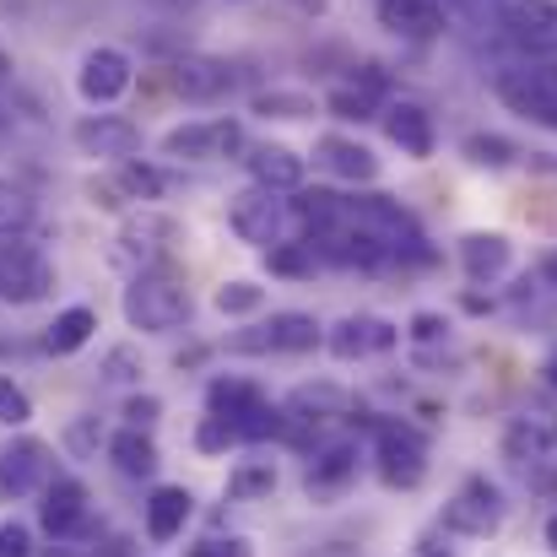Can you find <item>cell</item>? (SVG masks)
<instances>
[{
	"instance_id": "32",
	"label": "cell",
	"mask_w": 557,
	"mask_h": 557,
	"mask_svg": "<svg viewBox=\"0 0 557 557\" xmlns=\"http://www.w3.org/2000/svg\"><path fill=\"white\" fill-rule=\"evenodd\" d=\"M271 487H276V466H271V460L244 466V471L227 476V493H233V498H255V493H271Z\"/></svg>"
},
{
	"instance_id": "19",
	"label": "cell",
	"mask_w": 557,
	"mask_h": 557,
	"mask_svg": "<svg viewBox=\"0 0 557 557\" xmlns=\"http://www.w3.org/2000/svg\"><path fill=\"white\" fill-rule=\"evenodd\" d=\"M509 255H515V244H509L504 233H466V238H460V265H466L471 282L504 276V271H509Z\"/></svg>"
},
{
	"instance_id": "21",
	"label": "cell",
	"mask_w": 557,
	"mask_h": 557,
	"mask_svg": "<svg viewBox=\"0 0 557 557\" xmlns=\"http://www.w3.org/2000/svg\"><path fill=\"white\" fill-rule=\"evenodd\" d=\"M249 174H255V185H265V189H298L304 185V158L293 147L265 141V147L249 152Z\"/></svg>"
},
{
	"instance_id": "48",
	"label": "cell",
	"mask_w": 557,
	"mask_h": 557,
	"mask_svg": "<svg viewBox=\"0 0 557 557\" xmlns=\"http://www.w3.org/2000/svg\"><path fill=\"white\" fill-rule=\"evenodd\" d=\"M547 547H553V553H557V515H553V520H547Z\"/></svg>"
},
{
	"instance_id": "27",
	"label": "cell",
	"mask_w": 557,
	"mask_h": 557,
	"mask_svg": "<svg viewBox=\"0 0 557 557\" xmlns=\"http://www.w3.org/2000/svg\"><path fill=\"white\" fill-rule=\"evenodd\" d=\"M265 265L276 271V276H314V265H320V249L314 244H271L265 249Z\"/></svg>"
},
{
	"instance_id": "12",
	"label": "cell",
	"mask_w": 557,
	"mask_h": 557,
	"mask_svg": "<svg viewBox=\"0 0 557 557\" xmlns=\"http://www.w3.org/2000/svg\"><path fill=\"white\" fill-rule=\"evenodd\" d=\"M125 87H131V60L120 49H92L76 71V92L87 103H114Z\"/></svg>"
},
{
	"instance_id": "28",
	"label": "cell",
	"mask_w": 557,
	"mask_h": 557,
	"mask_svg": "<svg viewBox=\"0 0 557 557\" xmlns=\"http://www.w3.org/2000/svg\"><path fill=\"white\" fill-rule=\"evenodd\" d=\"M120 185L131 189V200H158L163 189H169V174L163 169H147V163H120Z\"/></svg>"
},
{
	"instance_id": "29",
	"label": "cell",
	"mask_w": 557,
	"mask_h": 557,
	"mask_svg": "<svg viewBox=\"0 0 557 557\" xmlns=\"http://www.w3.org/2000/svg\"><path fill=\"white\" fill-rule=\"evenodd\" d=\"M460 152H466L476 169H509V163L520 158L504 136H466V147H460Z\"/></svg>"
},
{
	"instance_id": "47",
	"label": "cell",
	"mask_w": 557,
	"mask_h": 557,
	"mask_svg": "<svg viewBox=\"0 0 557 557\" xmlns=\"http://www.w3.org/2000/svg\"><path fill=\"white\" fill-rule=\"evenodd\" d=\"M542 276H547V282L557 287V255H547V260H542Z\"/></svg>"
},
{
	"instance_id": "24",
	"label": "cell",
	"mask_w": 557,
	"mask_h": 557,
	"mask_svg": "<svg viewBox=\"0 0 557 557\" xmlns=\"http://www.w3.org/2000/svg\"><path fill=\"white\" fill-rule=\"evenodd\" d=\"M92 331H98V314H92V309H65V314H54V325L44 331V347H49L54 358H71V352H82V347L92 342Z\"/></svg>"
},
{
	"instance_id": "45",
	"label": "cell",
	"mask_w": 557,
	"mask_h": 557,
	"mask_svg": "<svg viewBox=\"0 0 557 557\" xmlns=\"http://www.w3.org/2000/svg\"><path fill=\"white\" fill-rule=\"evenodd\" d=\"M417 557H449V553H438V542H428V536H422V542H417Z\"/></svg>"
},
{
	"instance_id": "30",
	"label": "cell",
	"mask_w": 557,
	"mask_h": 557,
	"mask_svg": "<svg viewBox=\"0 0 557 557\" xmlns=\"http://www.w3.org/2000/svg\"><path fill=\"white\" fill-rule=\"evenodd\" d=\"M211 304H216V314H255L265 304V287H255V282H222Z\"/></svg>"
},
{
	"instance_id": "23",
	"label": "cell",
	"mask_w": 557,
	"mask_h": 557,
	"mask_svg": "<svg viewBox=\"0 0 557 557\" xmlns=\"http://www.w3.org/2000/svg\"><path fill=\"white\" fill-rule=\"evenodd\" d=\"M189 509H195V498H189L185 487H158L152 504H147V536L152 542H174L185 531Z\"/></svg>"
},
{
	"instance_id": "39",
	"label": "cell",
	"mask_w": 557,
	"mask_h": 557,
	"mask_svg": "<svg viewBox=\"0 0 557 557\" xmlns=\"http://www.w3.org/2000/svg\"><path fill=\"white\" fill-rule=\"evenodd\" d=\"M158 411H163L158 395H136V400H125V422H131V428H152Z\"/></svg>"
},
{
	"instance_id": "7",
	"label": "cell",
	"mask_w": 557,
	"mask_h": 557,
	"mask_svg": "<svg viewBox=\"0 0 557 557\" xmlns=\"http://www.w3.org/2000/svg\"><path fill=\"white\" fill-rule=\"evenodd\" d=\"M282 189H244V195H233V206H227V222H233V233L244 238V244H276V233H282V200H276Z\"/></svg>"
},
{
	"instance_id": "4",
	"label": "cell",
	"mask_w": 557,
	"mask_h": 557,
	"mask_svg": "<svg viewBox=\"0 0 557 557\" xmlns=\"http://www.w3.org/2000/svg\"><path fill=\"white\" fill-rule=\"evenodd\" d=\"M163 152H169V158H185V163H216V158H233V152H244V125H238V120L180 125V131L163 136Z\"/></svg>"
},
{
	"instance_id": "15",
	"label": "cell",
	"mask_w": 557,
	"mask_h": 557,
	"mask_svg": "<svg viewBox=\"0 0 557 557\" xmlns=\"http://www.w3.org/2000/svg\"><path fill=\"white\" fill-rule=\"evenodd\" d=\"M498 22L525 38V44H553L557 38V0H498Z\"/></svg>"
},
{
	"instance_id": "8",
	"label": "cell",
	"mask_w": 557,
	"mask_h": 557,
	"mask_svg": "<svg viewBox=\"0 0 557 557\" xmlns=\"http://www.w3.org/2000/svg\"><path fill=\"white\" fill-rule=\"evenodd\" d=\"M180 238V227L169 222V216H158V211H141V216H131L125 227H120V238H114V260L120 265H152V260H163V249Z\"/></svg>"
},
{
	"instance_id": "49",
	"label": "cell",
	"mask_w": 557,
	"mask_h": 557,
	"mask_svg": "<svg viewBox=\"0 0 557 557\" xmlns=\"http://www.w3.org/2000/svg\"><path fill=\"white\" fill-rule=\"evenodd\" d=\"M0 76H5V54H0Z\"/></svg>"
},
{
	"instance_id": "18",
	"label": "cell",
	"mask_w": 557,
	"mask_h": 557,
	"mask_svg": "<svg viewBox=\"0 0 557 557\" xmlns=\"http://www.w3.org/2000/svg\"><path fill=\"white\" fill-rule=\"evenodd\" d=\"M384 136L406 152V158H428L433 152V120L417 103H389L384 109Z\"/></svg>"
},
{
	"instance_id": "26",
	"label": "cell",
	"mask_w": 557,
	"mask_h": 557,
	"mask_svg": "<svg viewBox=\"0 0 557 557\" xmlns=\"http://www.w3.org/2000/svg\"><path fill=\"white\" fill-rule=\"evenodd\" d=\"M109 455H114V466H120L125 476H152V471H158V449H152L147 428H125V433L109 444Z\"/></svg>"
},
{
	"instance_id": "43",
	"label": "cell",
	"mask_w": 557,
	"mask_h": 557,
	"mask_svg": "<svg viewBox=\"0 0 557 557\" xmlns=\"http://www.w3.org/2000/svg\"><path fill=\"white\" fill-rule=\"evenodd\" d=\"M444 331H449V325H444L438 314H417V320H411V336H417V342H438Z\"/></svg>"
},
{
	"instance_id": "44",
	"label": "cell",
	"mask_w": 557,
	"mask_h": 557,
	"mask_svg": "<svg viewBox=\"0 0 557 557\" xmlns=\"http://www.w3.org/2000/svg\"><path fill=\"white\" fill-rule=\"evenodd\" d=\"M71 444H76V449H87V444H92V428H87V422H76V428H71Z\"/></svg>"
},
{
	"instance_id": "3",
	"label": "cell",
	"mask_w": 557,
	"mask_h": 557,
	"mask_svg": "<svg viewBox=\"0 0 557 557\" xmlns=\"http://www.w3.org/2000/svg\"><path fill=\"white\" fill-rule=\"evenodd\" d=\"M373 433H379V476L389 487H417L428 476V444H422V433L406 428V422H379Z\"/></svg>"
},
{
	"instance_id": "37",
	"label": "cell",
	"mask_w": 557,
	"mask_h": 557,
	"mask_svg": "<svg viewBox=\"0 0 557 557\" xmlns=\"http://www.w3.org/2000/svg\"><path fill=\"white\" fill-rule=\"evenodd\" d=\"M87 195H92V206H103V211H125V206H131V189L120 185V180H92Z\"/></svg>"
},
{
	"instance_id": "41",
	"label": "cell",
	"mask_w": 557,
	"mask_h": 557,
	"mask_svg": "<svg viewBox=\"0 0 557 557\" xmlns=\"http://www.w3.org/2000/svg\"><path fill=\"white\" fill-rule=\"evenodd\" d=\"M227 352H271V336H265V325H255V331H238V336H227Z\"/></svg>"
},
{
	"instance_id": "34",
	"label": "cell",
	"mask_w": 557,
	"mask_h": 557,
	"mask_svg": "<svg viewBox=\"0 0 557 557\" xmlns=\"http://www.w3.org/2000/svg\"><path fill=\"white\" fill-rule=\"evenodd\" d=\"M27 417H33V400L0 373V428H22Z\"/></svg>"
},
{
	"instance_id": "16",
	"label": "cell",
	"mask_w": 557,
	"mask_h": 557,
	"mask_svg": "<svg viewBox=\"0 0 557 557\" xmlns=\"http://www.w3.org/2000/svg\"><path fill=\"white\" fill-rule=\"evenodd\" d=\"M44 531L49 536H76L82 531V520H87V487L82 482H71V476H60L49 493H44Z\"/></svg>"
},
{
	"instance_id": "20",
	"label": "cell",
	"mask_w": 557,
	"mask_h": 557,
	"mask_svg": "<svg viewBox=\"0 0 557 557\" xmlns=\"http://www.w3.org/2000/svg\"><path fill=\"white\" fill-rule=\"evenodd\" d=\"M358 476V444H331V449H320L314 460H309V493L314 498H336L347 482Z\"/></svg>"
},
{
	"instance_id": "17",
	"label": "cell",
	"mask_w": 557,
	"mask_h": 557,
	"mask_svg": "<svg viewBox=\"0 0 557 557\" xmlns=\"http://www.w3.org/2000/svg\"><path fill=\"white\" fill-rule=\"evenodd\" d=\"M379 22L400 38H438L444 33L438 0H379Z\"/></svg>"
},
{
	"instance_id": "46",
	"label": "cell",
	"mask_w": 557,
	"mask_h": 557,
	"mask_svg": "<svg viewBox=\"0 0 557 557\" xmlns=\"http://www.w3.org/2000/svg\"><path fill=\"white\" fill-rule=\"evenodd\" d=\"M542 373H547V384H553V389H557V347H553V358L542 363Z\"/></svg>"
},
{
	"instance_id": "11",
	"label": "cell",
	"mask_w": 557,
	"mask_h": 557,
	"mask_svg": "<svg viewBox=\"0 0 557 557\" xmlns=\"http://www.w3.org/2000/svg\"><path fill=\"white\" fill-rule=\"evenodd\" d=\"M400 342V331L389 325V320H373V314H352V320H342L331 336H325V347L342 358V363H358V358H373V352H389Z\"/></svg>"
},
{
	"instance_id": "40",
	"label": "cell",
	"mask_w": 557,
	"mask_h": 557,
	"mask_svg": "<svg viewBox=\"0 0 557 557\" xmlns=\"http://www.w3.org/2000/svg\"><path fill=\"white\" fill-rule=\"evenodd\" d=\"M0 557H33V536H27V525H0Z\"/></svg>"
},
{
	"instance_id": "2",
	"label": "cell",
	"mask_w": 557,
	"mask_h": 557,
	"mask_svg": "<svg viewBox=\"0 0 557 557\" xmlns=\"http://www.w3.org/2000/svg\"><path fill=\"white\" fill-rule=\"evenodd\" d=\"M54 287V265L27 238H0V298L5 304H38Z\"/></svg>"
},
{
	"instance_id": "42",
	"label": "cell",
	"mask_w": 557,
	"mask_h": 557,
	"mask_svg": "<svg viewBox=\"0 0 557 557\" xmlns=\"http://www.w3.org/2000/svg\"><path fill=\"white\" fill-rule=\"evenodd\" d=\"M189 557H249V542H238V536H227V542H200V547H189Z\"/></svg>"
},
{
	"instance_id": "22",
	"label": "cell",
	"mask_w": 557,
	"mask_h": 557,
	"mask_svg": "<svg viewBox=\"0 0 557 557\" xmlns=\"http://www.w3.org/2000/svg\"><path fill=\"white\" fill-rule=\"evenodd\" d=\"M265 336H271V352H314V347L325 342L320 320H314V314H298V309L271 314V320H265Z\"/></svg>"
},
{
	"instance_id": "33",
	"label": "cell",
	"mask_w": 557,
	"mask_h": 557,
	"mask_svg": "<svg viewBox=\"0 0 557 557\" xmlns=\"http://www.w3.org/2000/svg\"><path fill=\"white\" fill-rule=\"evenodd\" d=\"M336 120H373V92H352V87H342V92H331V103H325Z\"/></svg>"
},
{
	"instance_id": "25",
	"label": "cell",
	"mask_w": 557,
	"mask_h": 557,
	"mask_svg": "<svg viewBox=\"0 0 557 557\" xmlns=\"http://www.w3.org/2000/svg\"><path fill=\"white\" fill-rule=\"evenodd\" d=\"M265 395L255 389V384H244V379H211V389H206V406H211V417H227L233 428L260 406Z\"/></svg>"
},
{
	"instance_id": "13",
	"label": "cell",
	"mask_w": 557,
	"mask_h": 557,
	"mask_svg": "<svg viewBox=\"0 0 557 557\" xmlns=\"http://www.w3.org/2000/svg\"><path fill=\"white\" fill-rule=\"evenodd\" d=\"M44 482H49V444L22 438V444H11V449L0 455V493L22 498V493H33V487H44Z\"/></svg>"
},
{
	"instance_id": "5",
	"label": "cell",
	"mask_w": 557,
	"mask_h": 557,
	"mask_svg": "<svg viewBox=\"0 0 557 557\" xmlns=\"http://www.w3.org/2000/svg\"><path fill=\"white\" fill-rule=\"evenodd\" d=\"M233 65L227 60H211V54H185L169 65V87L185 98V103H222L233 92Z\"/></svg>"
},
{
	"instance_id": "9",
	"label": "cell",
	"mask_w": 557,
	"mask_h": 557,
	"mask_svg": "<svg viewBox=\"0 0 557 557\" xmlns=\"http://www.w3.org/2000/svg\"><path fill=\"white\" fill-rule=\"evenodd\" d=\"M498 520H504V498H498V487L482 482V476H471V482L460 487V498L444 509V525L460 531V536H493Z\"/></svg>"
},
{
	"instance_id": "31",
	"label": "cell",
	"mask_w": 557,
	"mask_h": 557,
	"mask_svg": "<svg viewBox=\"0 0 557 557\" xmlns=\"http://www.w3.org/2000/svg\"><path fill=\"white\" fill-rule=\"evenodd\" d=\"M255 114H265V120H309L314 103L304 92H260L255 98Z\"/></svg>"
},
{
	"instance_id": "36",
	"label": "cell",
	"mask_w": 557,
	"mask_h": 557,
	"mask_svg": "<svg viewBox=\"0 0 557 557\" xmlns=\"http://www.w3.org/2000/svg\"><path fill=\"white\" fill-rule=\"evenodd\" d=\"M233 438H238V428H233L227 417H206V422H200V433H195V444H200L206 455H216V449H227Z\"/></svg>"
},
{
	"instance_id": "38",
	"label": "cell",
	"mask_w": 557,
	"mask_h": 557,
	"mask_svg": "<svg viewBox=\"0 0 557 557\" xmlns=\"http://www.w3.org/2000/svg\"><path fill=\"white\" fill-rule=\"evenodd\" d=\"M136 352H131V347H114V352H109V363H103V379H109V384H131V379H136Z\"/></svg>"
},
{
	"instance_id": "35",
	"label": "cell",
	"mask_w": 557,
	"mask_h": 557,
	"mask_svg": "<svg viewBox=\"0 0 557 557\" xmlns=\"http://www.w3.org/2000/svg\"><path fill=\"white\" fill-rule=\"evenodd\" d=\"M33 222V200L27 195H0V238H16Z\"/></svg>"
},
{
	"instance_id": "6",
	"label": "cell",
	"mask_w": 557,
	"mask_h": 557,
	"mask_svg": "<svg viewBox=\"0 0 557 557\" xmlns=\"http://www.w3.org/2000/svg\"><path fill=\"white\" fill-rule=\"evenodd\" d=\"M71 136L87 158H109V163H131L141 147V125H131L120 114H87V120H76Z\"/></svg>"
},
{
	"instance_id": "1",
	"label": "cell",
	"mask_w": 557,
	"mask_h": 557,
	"mask_svg": "<svg viewBox=\"0 0 557 557\" xmlns=\"http://www.w3.org/2000/svg\"><path fill=\"white\" fill-rule=\"evenodd\" d=\"M125 320L147 336L158 331H174L189 320V293L180 276L169 271H136V282L125 287Z\"/></svg>"
},
{
	"instance_id": "14",
	"label": "cell",
	"mask_w": 557,
	"mask_h": 557,
	"mask_svg": "<svg viewBox=\"0 0 557 557\" xmlns=\"http://www.w3.org/2000/svg\"><path fill=\"white\" fill-rule=\"evenodd\" d=\"M314 163L331 169L336 180H352V185L379 180V158H373L363 141H347V136H325V141H314Z\"/></svg>"
},
{
	"instance_id": "50",
	"label": "cell",
	"mask_w": 557,
	"mask_h": 557,
	"mask_svg": "<svg viewBox=\"0 0 557 557\" xmlns=\"http://www.w3.org/2000/svg\"><path fill=\"white\" fill-rule=\"evenodd\" d=\"M553 87H557V71H553Z\"/></svg>"
},
{
	"instance_id": "10",
	"label": "cell",
	"mask_w": 557,
	"mask_h": 557,
	"mask_svg": "<svg viewBox=\"0 0 557 557\" xmlns=\"http://www.w3.org/2000/svg\"><path fill=\"white\" fill-rule=\"evenodd\" d=\"M498 98H504L515 114H525V120L553 125L557 131V87H553V76H536V71H504V76H498Z\"/></svg>"
}]
</instances>
